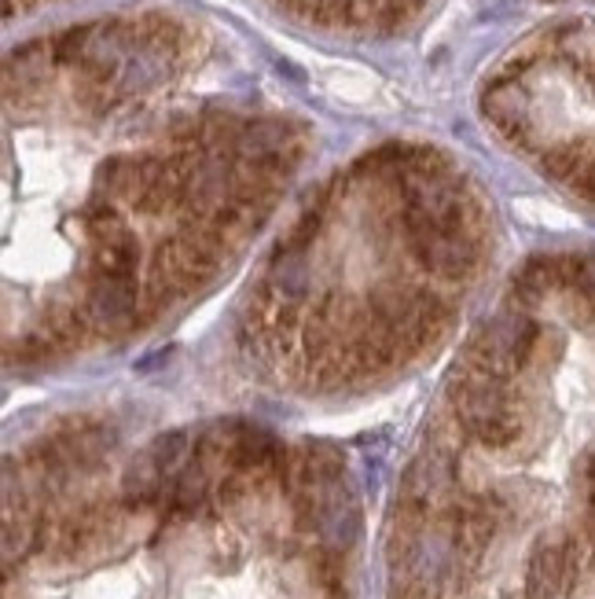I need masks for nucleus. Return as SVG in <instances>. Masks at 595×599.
Returning a JSON list of instances; mask_svg holds the SVG:
<instances>
[{
  "instance_id": "nucleus-1",
  "label": "nucleus",
  "mask_w": 595,
  "mask_h": 599,
  "mask_svg": "<svg viewBox=\"0 0 595 599\" xmlns=\"http://www.w3.org/2000/svg\"><path fill=\"white\" fill-rule=\"evenodd\" d=\"M346 456L247 420L59 415L8 456L4 599H357Z\"/></svg>"
},
{
  "instance_id": "nucleus-2",
  "label": "nucleus",
  "mask_w": 595,
  "mask_h": 599,
  "mask_svg": "<svg viewBox=\"0 0 595 599\" xmlns=\"http://www.w3.org/2000/svg\"><path fill=\"white\" fill-rule=\"evenodd\" d=\"M390 599L595 596V250L511 272L401 467Z\"/></svg>"
},
{
  "instance_id": "nucleus-3",
  "label": "nucleus",
  "mask_w": 595,
  "mask_h": 599,
  "mask_svg": "<svg viewBox=\"0 0 595 599\" xmlns=\"http://www.w3.org/2000/svg\"><path fill=\"white\" fill-rule=\"evenodd\" d=\"M353 174L360 228L335 247L306 207L231 313V361L279 398L349 401L401 383L452 339L486 277L489 210L441 151L386 144Z\"/></svg>"
},
{
  "instance_id": "nucleus-4",
  "label": "nucleus",
  "mask_w": 595,
  "mask_h": 599,
  "mask_svg": "<svg viewBox=\"0 0 595 599\" xmlns=\"http://www.w3.org/2000/svg\"><path fill=\"white\" fill-rule=\"evenodd\" d=\"M481 115L544 177L595 207V23L529 40L486 85Z\"/></svg>"
}]
</instances>
